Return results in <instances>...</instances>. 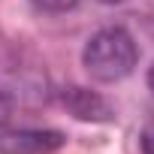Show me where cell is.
Returning <instances> with one entry per match:
<instances>
[{
	"label": "cell",
	"instance_id": "cell-8",
	"mask_svg": "<svg viewBox=\"0 0 154 154\" xmlns=\"http://www.w3.org/2000/svg\"><path fill=\"white\" fill-rule=\"evenodd\" d=\"M100 3H106V6H115V3H124V0H100Z\"/></svg>",
	"mask_w": 154,
	"mask_h": 154
},
{
	"label": "cell",
	"instance_id": "cell-7",
	"mask_svg": "<svg viewBox=\"0 0 154 154\" xmlns=\"http://www.w3.org/2000/svg\"><path fill=\"white\" fill-rule=\"evenodd\" d=\"M148 88H151V91H154V66H151V69H148Z\"/></svg>",
	"mask_w": 154,
	"mask_h": 154
},
{
	"label": "cell",
	"instance_id": "cell-1",
	"mask_svg": "<svg viewBox=\"0 0 154 154\" xmlns=\"http://www.w3.org/2000/svg\"><path fill=\"white\" fill-rule=\"evenodd\" d=\"M136 63H139V45L133 33L118 24L100 27L82 48V66L88 69L94 82H103V85L127 79L136 69Z\"/></svg>",
	"mask_w": 154,
	"mask_h": 154
},
{
	"label": "cell",
	"instance_id": "cell-2",
	"mask_svg": "<svg viewBox=\"0 0 154 154\" xmlns=\"http://www.w3.org/2000/svg\"><path fill=\"white\" fill-rule=\"evenodd\" d=\"M66 145V136L51 127H15L0 133V154H51Z\"/></svg>",
	"mask_w": 154,
	"mask_h": 154
},
{
	"label": "cell",
	"instance_id": "cell-4",
	"mask_svg": "<svg viewBox=\"0 0 154 154\" xmlns=\"http://www.w3.org/2000/svg\"><path fill=\"white\" fill-rule=\"evenodd\" d=\"M75 3H79V0H33V6L42 9V12H66Z\"/></svg>",
	"mask_w": 154,
	"mask_h": 154
},
{
	"label": "cell",
	"instance_id": "cell-3",
	"mask_svg": "<svg viewBox=\"0 0 154 154\" xmlns=\"http://www.w3.org/2000/svg\"><path fill=\"white\" fill-rule=\"evenodd\" d=\"M60 103L79 121H112L115 118V109L109 106V100H103L97 91H88V88H79V85L63 88Z\"/></svg>",
	"mask_w": 154,
	"mask_h": 154
},
{
	"label": "cell",
	"instance_id": "cell-6",
	"mask_svg": "<svg viewBox=\"0 0 154 154\" xmlns=\"http://www.w3.org/2000/svg\"><path fill=\"white\" fill-rule=\"evenodd\" d=\"M9 118V103H6V97L0 94V121H6Z\"/></svg>",
	"mask_w": 154,
	"mask_h": 154
},
{
	"label": "cell",
	"instance_id": "cell-5",
	"mask_svg": "<svg viewBox=\"0 0 154 154\" xmlns=\"http://www.w3.org/2000/svg\"><path fill=\"white\" fill-rule=\"evenodd\" d=\"M139 145H142V154H154V124H148L139 136Z\"/></svg>",
	"mask_w": 154,
	"mask_h": 154
}]
</instances>
